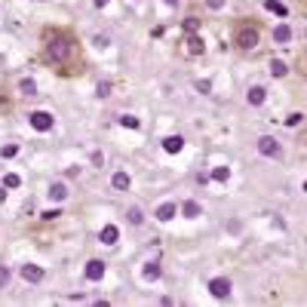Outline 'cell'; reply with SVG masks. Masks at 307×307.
Here are the masks:
<instances>
[{"label":"cell","instance_id":"obj_1","mask_svg":"<svg viewBox=\"0 0 307 307\" xmlns=\"http://www.w3.org/2000/svg\"><path fill=\"white\" fill-rule=\"evenodd\" d=\"M233 43H237L240 49H255L261 43V28L252 25V22H240L237 31H233Z\"/></svg>","mask_w":307,"mask_h":307},{"label":"cell","instance_id":"obj_2","mask_svg":"<svg viewBox=\"0 0 307 307\" xmlns=\"http://www.w3.org/2000/svg\"><path fill=\"white\" fill-rule=\"evenodd\" d=\"M46 56H49V62L65 65V62L71 59V43H68V40H52V43H46Z\"/></svg>","mask_w":307,"mask_h":307},{"label":"cell","instance_id":"obj_3","mask_svg":"<svg viewBox=\"0 0 307 307\" xmlns=\"http://www.w3.org/2000/svg\"><path fill=\"white\" fill-rule=\"evenodd\" d=\"M258 154H264V157H283V144L274 135H261L258 138Z\"/></svg>","mask_w":307,"mask_h":307},{"label":"cell","instance_id":"obj_4","mask_svg":"<svg viewBox=\"0 0 307 307\" xmlns=\"http://www.w3.org/2000/svg\"><path fill=\"white\" fill-rule=\"evenodd\" d=\"M31 126H34L37 132H49L52 126H56V117H52L49 111H34V114H31Z\"/></svg>","mask_w":307,"mask_h":307},{"label":"cell","instance_id":"obj_5","mask_svg":"<svg viewBox=\"0 0 307 307\" xmlns=\"http://www.w3.org/2000/svg\"><path fill=\"white\" fill-rule=\"evenodd\" d=\"M230 289H233V286H230L227 277H215V280H209V292H212L215 298H227Z\"/></svg>","mask_w":307,"mask_h":307},{"label":"cell","instance_id":"obj_6","mask_svg":"<svg viewBox=\"0 0 307 307\" xmlns=\"http://www.w3.org/2000/svg\"><path fill=\"white\" fill-rule=\"evenodd\" d=\"M83 274H86V280H89V283H99V280L104 277V261L93 258V261L86 264V270H83Z\"/></svg>","mask_w":307,"mask_h":307},{"label":"cell","instance_id":"obj_7","mask_svg":"<svg viewBox=\"0 0 307 307\" xmlns=\"http://www.w3.org/2000/svg\"><path fill=\"white\" fill-rule=\"evenodd\" d=\"M160 274H163V267H160V261H144V267H141V277L148 280V283L160 280Z\"/></svg>","mask_w":307,"mask_h":307},{"label":"cell","instance_id":"obj_8","mask_svg":"<svg viewBox=\"0 0 307 307\" xmlns=\"http://www.w3.org/2000/svg\"><path fill=\"white\" fill-rule=\"evenodd\" d=\"M99 240H102L104 246H114V243L120 240V227H117V224H107V227H102V233H99Z\"/></svg>","mask_w":307,"mask_h":307},{"label":"cell","instance_id":"obj_9","mask_svg":"<svg viewBox=\"0 0 307 307\" xmlns=\"http://www.w3.org/2000/svg\"><path fill=\"white\" fill-rule=\"evenodd\" d=\"M22 277H25L28 283H40V280H43V267H37V264H22Z\"/></svg>","mask_w":307,"mask_h":307},{"label":"cell","instance_id":"obj_10","mask_svg":"<svg viewBox=\"0 0 307 307\" xmlns=\"http://www.w3.org/2000/svg\"><path fill=\"white\" fill-rule=\"evenodd\" d=\"M264 99H267V89H264V86H252V89H249V96H246V102H249V104H255V107H258V104H264Z\"/></svg>","mask_w":307,"mask_h":307},{"label":"cell","instance_id":"obj_11","mask_svg":"<svg viewBox=\"0 0 307 307\" xmlns=\"http://www.w3.org/2000/svg\"><path fill=\"white\" fill-rule=\"evenodd\" d=\"M182 148H185V138H182V135H169V138H163V151H166V154H178Z\"/></svg>","mask_w":307,"mask_h":307},{"label":"cell","instance_id":"obj_12","mask_svg":"<svg viewBox=\"0 0 307 307\" xmlns=\"http://www.w3.org/2000/svg\"><path fill=\"white\" fill-rule=\"evenodd\" d=\"M175 212H178L175 203H160V206H157V218H160V221H172Z\"/></svg>","mask_w":307,"mask_h":307},{"label":"cell","instance_id":"obj_13","mask_svg":"<svg viewBox=\"0 0 307 307\" xmlns=\"http://www.w3.org/2000/svg\"><path fill=\"white\" fill-rule=\"evenodd\" d=\"M129 185L132 182H129V175H126V172H114L111 175V188L114 191H129Z\"/></svg>","mask_w":307,"mask_h":307},{"label":"cell","instance_id":"obj_14","mask_svg":"<svg viewBox=\"0 0 307 307\" xmlns=\"http://www.w3.org/2000/svg\"><path fill=\"white\" fill-rule=\"evenodd\" d=\"M274 40H277V43H283V46H286V43H289V40H292V28H289V25H286V22H283V25H277V28H274Z\"/></svg>","mask_w":307,"mask_h":307},{"label":"cell","instance_id":"obj_15","mask_svg":"<svg viewBox=\"0 0 307 307\" xmlns=\"http://www.w3.org/2000/svg\"><path fill=\"white\" fill-rule=\"evenodd\" d=\"M178 209H182V215H185V218H197V215L203 212V209H200V203H197V200H185V203L178 206Z\"/></svg>","mask_w":307,"mask_h":307},{"label":"cell","instance_id":"obj_16","mask_svg":"<svg viewBox=\"0 0 307 307\" xmlns=\"http://www.w3.org/2000/svg\"><path fill=\"white\" fill-rule=\"evenodd\" d=\"M264 6L274 12V15H280V19H286V15H289V6H286V3H280V0H264Z\"/></svg>","mask_w":307,"mask_h":307},{"label":"cell","instance_id":"obj_17","mask_svg":"<svg viewBox=\"0 0 307 307\" xmlns=\"http://www.w3.org/2000/svg\"><path fill=\"white\" fill-rule=\"evenodd\" d=\"M270 74H274V77H286L289 74V65L283 59H270Z\"/></svg>","mask_w":307,"mask_h":307},{"label":"cell","instance_id":"obj_18","mask_svg":"<svg viewBox=\"0 0 307 307\" xmlns=\"http://www.w3.org/2000/svg\"><path fill=\"white\" fill-rule=\"evenodd\" d=\"M126 221H129V224H141L144 221V212L138 206H129V209H126Z\"/></svg>","mask_w":307,"mask_h":307},{"label":"cell","instance_id":"obj_19","mask_svg":"<svg viewBox=\"0 0 307 307\" xmlns=\"http://www.w3.org/2000/svg\"><path fill=\"white\" fill-rule=\"evenodd\" d=\"M65 197H68V188L62 182H56V185L49 188V200H65Z\"/></svg>","mask_w":307,"mask_h":307},{"label":"cell","instance_id":"obj_20","mask_svg":"<svg viewBox=\"0 0 307 307\" xmlns=\"http://www.w3.org/2000/svg\"><path fill=\"white\" fill-rule=\"evenodd\" d=\"M188 49H191V56H200V52H203V40L194 34V37H188Z\"/></svg>","mask_w":307,"mask_h":307},{"label":"cell","instance_id":"obj_21","mask_svg":"<svg viewBox=\"0 0 307 307\" xmlns=\"http://www.w3.org/2000/svg\"><path fill=\"white\" fill-rule=\"evenodd\" d=\"M120 123L126 126V129H138V126H141V120H138V117H132V114H123V117H120Z\"/></svg>","mask_w":307,"mask_h":307},{"label":"cell","instance_id":"obj_22","mask_svg":"<svg viewBox=\"0 0 307 307\" xmlns=\"http://www.w3.org/2000/svg\"><path fill=\"white\" fill-rule=\"evenodd\" d=\"M19 89H22L25 96H34V93H37V83H34V80H28V77H25V80H19Z\"/></svg>","mask_w":307,"mask_h":307},{"label":"cell","instance_id":"obj_23","mask_svg":"<svg viewBox=\"0 0 307 307\" xmlns=\"http://www.w3.org/2000/svg\"><path fill=\"white\" fill-rule=\"evenodd\" d=\"M3 185H6V188H22V178L15 175V172H6V175H3Z\"/></svg>","mask_w":307,"mask_h":307},{"label":"cell","instance_id":"obj_24","mask_svg":"<svg viewBox=\"0 0 307 307\" xmlns=\"http://www.w3.org/2000/svg\"><path fill=\"white\" fill-rule=\"evenodd\" d=\"M212 178H215V182H227V178H230V169H227V166L212 169Z\"/></svg>","mask_w":307,"mask_h":307},{"label":"cell","instance_id":"obj_25","mask_svg":"<svg viewBox=\"0 0 307 307\" xmlns=\"http://www.w3.org/2000/svg\"><path fill=\"white\" fill-rule=\"evenodd\" d=\"M89 163H93L96 169H102V166H104V154H102V151H93V154H89Z\"/></svg>","mask_w":307,"mask_h":307},{"label":"cell","instance_id":"obj_26","mask_svg":"<svg viewBox=\"0 0 307 307\" xmlns=\"http://www.w3.org/2000/svg\"><path fill=\"white\" fill-rule=\"evenodd\" d=\"M0 154H3L6 160H9V157H15V154H19V144H3V148H0Z\"/></svg>","mask_w":307,"mask_h":307},{"label":"cell","instance_id":"obj_27","mask_svg":"<svg viewBox=\"0 0 307 307\" xmlns=\"http://www.w3.org/2000/svg\"><path fill=\"white\" fill-rule=\"evenodd\" d=\"M197 89H200L203 96H209V93H212V83H209V80H197Z\"/></svg>","mask_w":307,"mask_h":307},{"label":"cell","instance_id":"obj_28","mask_svg":"<svg viewBox=\"0 0 307 307\" xmlns=\"http://www.w3.org/2000/svg\"><path fill=\"white\" fill-rule=\"evenodd\" d=\"M9 283V267H3V264H0V289H3Z\"/></svg>","mask_w":307,"mask_h":307},{"label":"cell","instance_id":"obj_29","mask_svg":"<svg viewBox=\"0 0 307 307\" xmlns=\"http://www.w3.org/2000/svg\"><path fill=\"white\" fill-rule=\"evenodd\" d=\"M301 120H304V114H289V117H286V126H298Z\"/></svg>","mask_w":307,"mask_h":307},{"label":"cell","instance_id":"obj_30","mask_svg":"<svg viewBox=\"0 0 307 307\" xmlns=\"http://www.w3.org/2000/svg\"><path fill=\"white\" fill-rule=\"evenodd\" d=\"M209 9H224V0H206Z\"/></svg>","mask_w":307,"mask_h":307},{"label":"cell","instance_id":"obj_31","mask_svg":"<svg viewBox=\"0 0 307 307\" xmlns=\"http://www.w3.org/2000/svg\"><path fill=\"white\" fill-rule=\"evenodd\" d=\"M99 96H111V83H99Z\"/></svg>","mask_w":307,"mask_h":307},{"label":"cell","instance_id":"obj_32","mask_svg":"<svg viewBox=\"0 0 307 307\" xmlns=\"http://www.w3.org/2000/svg\"><path fill=\"white\" fill-rule=\"evenodd\" d=\"M185 28H188V31H197V28H200V22H197V19H188Z\"/></svg>","mask_w":307,"mask_h":307},{"label":"cell","instance_id":"obj_33","mask_svg":"<svg viewBox=\"0 0 307 307\" xmlns=\"http://www.w3.org/2000/svg\"><path fill=\"white\" fill-rule=\"evenodd\" d=\"M96 46H99V49H104V46H107V37H102V34H99V37H96Z\"/></svg>","mask_w":307,"mask_h":307},{"label":"cell","instance_id":"obj_34","mask_svg":"<svg viewBox=\"0 0 307 307\" xmlns=\"http://www.w3.org/2000/svg\"><path fill=\"white\" fill-rule=\"evenodd\" d=\"M93 3H96L99 9H104V6H107V0H93Z\"/></svg>","mask_w":307,"mask_h":307},{"label":"cell","instance_id":"obj_35","mask_svg":"<svg viewBox=\"0 0 307 307\" xmlns=\"http://www.w3.org/2000/svg\"><path fill=\"white\" fill-rule=\"evenodd\" d=\"M3 200H6V185H3V188H0V203H3Z\"/></svg>","mask_w":307,"mask_h":307},{"label":"cell","instance_id":"obj_36","mask_svg":"<svg viewBox=\"0 0 307 307\" xmlns=\"http://www.w3.org/2000/svg\"><path fill=\"white\" fill-rule=\"evenodd\" d=\"M163 3H166V6H178V0H163Z\"/></svg>","mask_w":307,"mask_h":307}]
</instances>
